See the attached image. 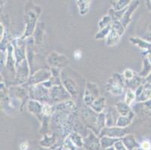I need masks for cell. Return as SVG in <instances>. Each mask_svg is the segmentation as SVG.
<instances>
[{
	"label": "cell",
	"instance_id": "cell-1",
	"mask_svg": "<svg viewBox=\"0 0 151 150\" xmlns=\"http://www.w3.org/2000/svg\"><path fill=\"white\" fill-rule=\"evenodd\" d=\"M142 147L144 149L149 150L150 149V144L148 142H145L142 144Z\"/></svg>",
	"mask_w": 151,
	"mask_h": 150
},
{
	"label": "cell",
	"instance_id": "cell-2",
	"mask_svg": "<svg viewBox=\"0 0 151 150\" xmlns=\"http://www.w3.org/2000/svg\"><path fill=\"white\" fill-rule=\"evenodd\" d=\"M27 147H28L27 144H26V143H23V144H21V147H20V149H21V150H26V149H27Z\"/></svg>",
	"mask_w": 151,
	"mask_h": 150
}]
</instances>
